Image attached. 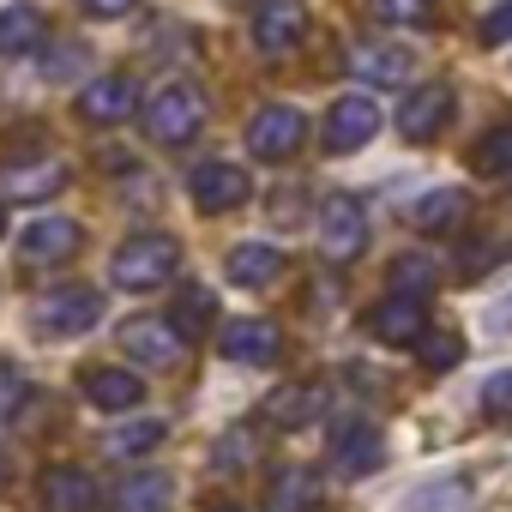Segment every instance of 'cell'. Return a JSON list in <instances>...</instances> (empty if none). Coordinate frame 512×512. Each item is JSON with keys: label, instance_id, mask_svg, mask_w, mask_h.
<instances>
[{"label": "cell", "instance_id": "cell-1", "mask_svg": "<svg viewBox=\"0 0 512 512\" xmlns=\"http://www.w3.org/2000/svg\"><path fill=\"white\" fill-rule=\"evenodd\" d=\"M175 266H181V241L175 235H133L109 260V284L115 290H157V284L175 278Z\"/></svg>", "mask_w": 512, "mask_h": 512}, {"label": "cell", "instance_id": "cell-2", "mask_svg": "<svg viewBox=\"0 0 512 512\" xmlns=\"http://www.w3.org/2000/svg\"><path fill=\"white\" fill-rule=\"evenodd\" d=\"M97 320H103V296L91 284H61V290L37 296V308H31L37 338H85Z\"/></svg>", "mask_w": 512, "mask_h": 512}, {"label": "cell", "instance_id": "cell-3", "mask_svg": "<svg viewBox=\"0 0 512 512\" xmlns=\"http://www.w3.org/2000/svg\"><path fill=\"white\" fill-rule=\"evenodd\" d=\"M199 127H205V97H199V85H163V91L151 97V109H145V133H151L157 145H187Z\"/></svg>", "mask_w": 512, "mask_h": 512}, {"label": "cell", "instance_id": "cell-4", "mask_svg": "<svg viewBox=\"0 0 512 512\" xmlns=\"http://www.w3.org/2000/svg\"><path fill=\"white\" fill-rule=\"evenodd\" d=\"M302 139H308V121L290 103H266L247 121V157H260V163H290L302 151Z\"/></svg>", "mask_w": 512, "mask_h": 512}, {"label": "cell", "instance_id": "cell-5", "mask_svg": "<svg viewBox=\"0 0 512 512\" xmlns=\"http://www.w3.org/2000/svg\"><path fill=\"white\" fill-rule=\"evenodd\" d=\"M362 247H368V211L350 193H332L320 205V253L332 266H344V260H356Z\"/></svg>", "mask_w": 512, "mask_h": 512}, {"label": "cell", "instance_id": "cell-6", "mask_svg": "<svg viewBox=\"0 0 512 512\" xmlns=\"http://www.w3.org/2000/svg\"><path fill=\"white\" fill-rule=\"evenodd\" d=\"M61 187H67V163L61 157H31V151L0 157V193L7 199H49Z\"/></svg>", "mask_w": 512, "mask_h": 512}, {"label": "cell", "instance_id": "cell-7", "mask_svg": "<svg viewBox=\"0 0 512 512\" xmlns=\"http://www.w3.org/2000/svg\"><path fill=\"white\" fill-rule=\"evenodd\" d=\"M368 338L374 344H392V350H410L422 332H428V314H422V296H404V290H392L380 308H368Z\"/></svg>", "mask_w": 512, "mask_h": 512}, {"label": "cell", "instance_id": "cell-8", "mask_svg": "<svg viewBox=\"0 0 512 512\" xmlns=\"http://www.w3.org/2000/svg\"><path fill=\"white\" fill-rule=\"evenodd\" d=\"M217 350H223L229 362H247V368H272V362L284 356V338H278L272 320H229L223 338H217Z\"/></svg>", "mask_w": 512, "mask_h": 512}, {"label": "cell", "instance_id": "cell-9", "mask_svg": "<svg viewBox=\"0 0 512 512\" xmlns=\"http://www.w3.org/2000/svg\"><path fill=\"white\" fill-rule=\"evenodd\" d=\"M308 19H302V0H260L253 7V43H260V55H290L302 43Z\"/></svg>", "mask_w": 512, "mask_h": 512}, {"label": "cell", "instance_id": "cell-10", "mask_svg": "<svg viewBox=\"0 0 512 512\" xmlns=\"http://www.w3.org/2000/svg\"><path fill=\"white\" fill-rule=\"evenodd\" d=\"M374 133H380V109H374L368 97H338V103H332V115H326V151L350 157V151H362Z\"/></svg>", "mask_w": 512, "mask_h": 512}, {"label": "cell", "instance_id": "cell-11", "mask_svg": "<svg viewBox=\"0 0 512 512\" xmlns=\"http://www.w3.org/2000/svg\"><path fill=\"white\" fill-rule=\"evenodd\" d=\"M121 350H127L133 362H145V368H175L181 350H187V338H181L169 320H127V326H121Z\"/></svg>", "mask_w": 512, "mask_h": 512}, {"label": "cell", "instance_id": "cell-12", "mask_svg": "<svg viewBox=\"0 0 512 512\" xmlns=\"http://www.w3.org/2000/svg\"><path fill=\"white\" fill-rule=\"evenodd\" d=\"M133 109H139V85H133L127 73H103V79H91L85 97H79V115H85L91 127H115V121H127Z\"/></svg>", "mask_w": 512, "mask_h": 512}, {"label": "cell", "instance_id": "cell-13", "mask_svg": "<svg viewBox=\"0 0 512 512\" xmlns=\"http://www.w3.org/2000/svg\"><path fill=\"white\" fill-rule=\"evenodd\" d=\"M187 187H193V205H199V211H211V217H217V211H235V205L253 193L247 169H235V163H199Z\"/></svg>", "mask_w": 512, "mask_h": 512}, {"label": "cell", "instance_id": "cell-14", "mask_svg": "<svg viewBox=\"0 0 512 512\" xmlns=\"http://www.w3.org/2000/svg\"><path fill=\"white\" fill-rule=\"evenodd\" d=\"M326 386H278L266 404H260V422L266 428H284V434H296V428H308V422H320L326 416Z\"/></svg>", "mask_w": 512, "mask_h": 512}, {"label": "cell", "instance_id": "cell-15", "mask_svg": "<svg viewBox=\"0 0 512 512\" xmlns=\"http://www.w3.org/2000/svg\"><path fill=\"white\" fill-rule=\"evenodd\" d=\"M446 115H452V91H446V85H422V91H410V97L398 103V133H404L410 145H428V139L446 127Z\"/></svg>", "mask_w": 512, "mask_h": 512}, {"label": "cell", "instance_id": "cell-16", "mask_svg": "<svg viewBox=\"0 0 512 512\" xmlns=\"http://www.w3.org/2000/svg\"><path fill=\"white\" fill-rule=\"evenodd\" d=\"M49 43V19L43 7H31V0H13V7H0V61H19L31 49Z\"/></svg>", "mask_w": 512, "mask_h": 512}, {"label": "cell", "instance_id": "cell-17", "mask_svg": "<svg viewBox=\"0 0 512 512\" xmlns=\"http://www.w3.org/2000/svg\"><path fill=\"white\" fill-rule=\"evenodd\" d=\"M223 272H229V284H241V290H266V284L284 278V253H278L272 241H241V247H229Z\"/></svg>", "mask_w": 512, "mask_h": 512}, {"label": "cell", "instance_id": "cell-18", "mask_svg": "<svg viewBox=\"0 0 512 512\" xmlns=\"http://www.w3.org/2000/svg\"><path fill=\"white\" fill-rule=\"evenodd\" d=\"M85 398H91L97 410L121 416V410H139V398H145V380H139L133 368H85Z\"/></svg>", "mask_w": 512, "mask_h": 512}, {"label": "cell", "instance_id": "cell-19", "mask_svg": "<svg viewBox=\"0 0 512 512\" xmlns=\"http://www.w3.org/2000/svg\"><path fill=\"white\" fill-rule=\"evenodd\" d=\"M380 458H386V446H380V434H374L368 422H344V428L332 434V470L368 476V470H380Z\"/></svg>", "mask_w": 512, "mask_h": 512}, {"label": "cell", "instance_id": "cell-20", "mask_svg": "<svg viewBox=\"0 0 512 512\" xmlns=\"http://www.w3.org/2000/svg\"><path fill=\"white\" fill-rule=\"evenodd\" d=\"M97 500H103V488L85 470H73V464L43 470V512H97Z\"/></svg>", "mask_w": 512, "mask_h": 512}, {"label": "cell", "instance_id": "cell-21", "mask_svg": "<svg viewBox=\"0 0 512 512\" xmlns=\"http://www.w3.org/2000/svg\"><path fill=\"white\" fill-rule=\"evenodd\" d=\"M79 223L73 217H37L31 229H25V260H37V266H49V260H73V253H79Z\"/></svg>", "mask_w": 512, "mask_h": 512}, {"label": "cell", "instance_id": "cell-22", "mask_svg": "<svg viewBox=\"0 0 512 512\" xmlns=\"http://www.w3.org/2000/svg\"><path fill=\"white\" fill-rule=\"evenodd\" d=\"M326 506H332V494L314 470H284L266 494V512H326Z\"/></svg>", "mask_w": 512, "mask_h": 512}, {"label": "cell", "instance_id": "cell-23", "mask_svg": "<svg viewBox=\"0 0 512 512\" xmlns=\"http://www.w3.org/2000/svg\"><path fill=\"white\" fill-rule=\"evenodd\" d=\"M350 73L368 85H404L410 79V55L404 49H380V43H356L350 49Z\"/></svg>", "mask_w": 512, "mask_h": 512}, {"label": "cell", "instance_id": "cell-24", "mask_svg": "<svg viewBox=\"0 0 512 512\" xmlns=\"http://www.w3.org/2000/svg\"><path fill=\"white\" fill-rule=\"evenodd\" d=\"M410 223H416L422 235H446V229H458V223H464V193H458V187H434V193H422V199L410 205Z\"/></svg>", "mask_w": 512, "mask_h": 512}, {"label": "cell", "instance_id": "cell-25", "mask_svg": "<svg viewBox=\"0 0 512 512\" xmlns=\"http://www.w3.org/2000/svg\"><path fill=\"white\" fill-rule=\"evenodd\" d=\"M169 326H175L181 338H199V332H211V326H217V296H211V290H199V284H187V290L175 296V314H169Z\"/></svg>", "mask_w": 512, "mask_h": 512}, {"label": "cell", "instance_id": "cell-26", "mask_svg": "<svg viewBox=\"0 0 512 512\" xmlns=\"http://www.w3.org/2000/svg\"><path fill=\"white\" fill-rule=\"evenodd\" d=\"M163 434H169V428H163L157 416H151V422H121L115 434H103V452H109V458H139V452H151Z\"/></svg>", "mask_w": 512, "mask_h": 512}, {"label": "cell", "instance_id": "cell-27", "mask_svg": "<svg viewBox=\"0 0 512 512\" xmlns=\"http://www.w3.org/2000/svg\"><path fill=\"white\" fill-rule=\"evenodd\" d=\"M470 169L476 175H512V121L506 127H488L470 151Z\"/></svg>", "mask_w": 512, "mask_h": 512}, {"label": "cell", "instance_id": "cell-28", "mask_svg": "<svg viewBox=\"0 0 512 512\" xmlns=\"http://www.w3.org/2000/svg\"><path fill=\"white\" fill-rule=\"evenodd\" d=\"M392 290L428 296V290H440V266L428 260V253H398V260H392Z\"/></svg>", "mask_w": 512, "mask_h": 512}, {"label": "cell", "instance_id": "cell-29", "mask_svg": "<svg viewBox=\"0 0 512 512\" xmlns=\"http://www.w3.org/2000/svg\"><path fill=\"white\" fill-rule=\"evenodd\" d=\"M115 506H127V512H163L169 506V476H127L115 488Z\"/></svg>", "mask_w": 512, "mask_h": 512}, {"label": "cell", "instance_id": "cell-30", "mask_svg": "<svg viewBox=\"0 0 512 512\" xmlns=\"http://www.w3.org/2000/svg\"><path fill=\"white\" fill-rule=\"evenodd\" d=\"M410 350L422 356V368H428V374H446V368H458V362H464V338H458V332H422Z\"/></svg>", "mask_w": 512, "mask_h": 512}, {"label": "cell", "instance_id": "cell-31", "mask_svg": "<svg viewBox=\"0 0 512 512\" xmlns=\"http://www.w3.org/2000/svg\"><path fill=\"white\" fill-rule=\"evenodd\" d=\"M482 416L488 422H512V368H494L482 380Z\"/></svg>", "mask_w": 512, "mask_h": 512}, {"label": "cell", "instance_id": "cell-32", "mask_svg": "<svg viewBox=\"0 0 512 512\" xmlns=\"http://www.w3.org/2000/svg\"><path fill=\"white\" fill-rule=\"evenodd\" d=\"M386 25H434V0H374Z\"/></svg>", "mask_w": 512, "mask_h": 512}, {"label": "cell", "instance_id": "cell-33", "mask_svg": "<svg viewBox=\"0 0 512 512\" xmlns=\"http://www.w3.org/2000/svg\"><path fill=\"white\" fill-rule=\"evenodd\" d=\"M253 452H260V446H253V434H247V428H229L211 458H217L223 470H241V464H253Z\"/></svg>", "mask_w": 512, "mask_h": 512}, {"label": "cell", "instance_id": "cell-34", "mask_svg": "<svg viewBox=\"0 0 512 512\" xmlns=\"http://www.w3.org/2000/svg\"><path fill=\"white\" fill-rule=\"evenodd\" d=\"M25 398H31V386L19 380V368H7V362H0V428H7V422L25 410Z\"/></svg>", "mask_w": 512, "mask_h": 512}, {"label": "cell", "instance_id": "cell-35", "mask_svg": "<svg viewBox=\"0 0 512 512\" xmlns=\"http://www.w3.org/2000/svg\"><path fill=\"white\" fill-rule=\"evenodd\" d=\"M482 43H512V0H500V7L482 19Z\"/></svg>", "mask_w": 512, "mask_h": 512}, {"label": "cell", "instance_id": "cell-36", "mask_svg": "<svg viewBox=\"0 0 512 512\" xmlns=\"http://www.w3.org/2000/svg\"><path fill=\"white\" fill-rule=\"evenodd\" d=\"M79 7H85L91 19H127V13L139 7V0H79Z\"/></svg>", "mask_w": 512, "mask_h": 512}, {"label": "cell", "instance_id": "cell-37", "mask_svg": "<svg viewBox=\"0 0 512 512\" xmlns=\"http://www.w3.org/2000/svg\"><path fill=\"white\" fill-rule=\"evenodd\" d=\"M205 512H241V506H235V500H211Z\"/></svg>", "mask_w": 512, "mask_h": 512}, {"label": "cell", "instance_id": "cell-38", "mask_svg": "<svg viewBox=\"0 0 512 512\" xmlns=\"http://www.w3.org/2000/svg\"><path fill=\"white\" fill-rule=\"evenodd\" d=\"M0 229H7V205H0Z\"/></svg>", "mask_w": 512, "mask_h": 512}, {"label": "cell", "instance_id": "cell-39", "mask_svg": "<svg viewBox=\"0 0 512 512\" xmlns=\"http://www.w3.org/2000/svg\"><path fill=\"white\" fill-rule=\"evenodd\" d=\"M0 476H7V458H0Z\"/></svg>", "mask_w": 512, "mask_h": 512}]
</instances>
